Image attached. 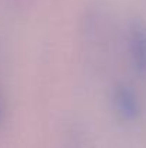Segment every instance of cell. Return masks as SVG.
<instances>
[{"mask_svg":"<svg viewBox=\"0 0 146 148\" xmlns=\"http://www.w3.org/2000/svg\"><path fill=\"white\" fill-rule=\"evenodd\" d=\"M6 115H7V102H6V95H4V91L0 82V128L4 124Z\"/></svg>","mask_w":146,"mask_h":148,"instance_id":"3957f363","label":"cell"},{"mask_svg":"<svg viewBox=\"0 0 146 148\" xmlns=\"http://www.w3.org/2000/svg\"><path fill=\"white\" fill-rule=\"evenodd\" d=\"M14 1H17V3H24V1H27V0H14Z\"/></svg>","mask_w":146,"mask_h":148,"instance_id":"277c9868","label":"cell"},{"mask_svg":"<svg viewBox=\"0 0 146 148\" xmlns=\"http://www.w3.org/2000/svg\"><path fill=\"white\" fill-rule=\"evenodd\" d=\"M112 106L115 114L123 121H135L142 114V102L138 92L126 84H117L113 88Z\"/></svg>","mask_w":146,"mask_h":148,"instance_id":"7a4b0ae2","label":"cell"},{"mask_svg":"<svg viewBox=\"0 0 146 148\" xmlns=\"http://www.w3.org/2000/svg\"><path fill=\"white\" fill-rule=\"evenodd\" d=\"M128 56L129 63L135 75L146 79V22L135 19L128 27Z\"/></svg>","mask_w":146,"mask_h":148,"instance_id":"6da1fadb","label":"cell"}]
</instances>
